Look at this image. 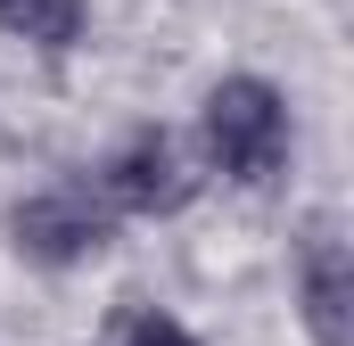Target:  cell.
<instances>
[{"instance_id":"4","label":"cell","mask_w":354,"mask_h":346,"mask_svg":"<svg viewBox=\"0 0 354 346\" xmlns=\"http://www.w3.org/2000/svg\"><path fill=\"white\" fill-rule=\"evenodd\" d=\"M297 305H305L313 346H354V264L330 223H313L297 248Z\"/></svg>"},{"instance_id":"5","label":"cell","mask_w":354,"mask_h":346,"mask_svg":"<svg viewBox=\"0 0 354 346\" xmlns=\"http://www.w3.org/2000/svg\"><path fill=\"white\" fill-rule=\"evenodd\" d=\"M0 25L33 50H75L83 42V0H0Z\"/></svg>"},{"instance_id":"3","label":"cell","mask_w":354,"mask_h":346,"mask_svg":"<svg viewBox=\"0 0 354 346\" xmlns=\"http://www.w3.org/2000/svg\"><path fill=\"white\" fill-rule=\"evenodd\" d=\"M189 190H198V173H189V157H181L174 132H132L107 165H99V198L115 206V215H174V206H189Z\"/></svg>"},{"instance_id":"2","label":"cell","mask_w":354,"mask_h":346,"mask_svg":"<svg viewBox=\"0 0 354 346\" xmlns=\"http://www.w3.org/2000/svg\"><path fill=\"white\" fill-rule=\"evenodd\" d=\"M8 239L33 264H83L115 239V206L91 190V181H58V190H33L17 215H8Z\"/></svg>"},{"instance_id":"1","label":"cell","mask_w":354,"mask_h":346,"mask_svg":"<svg viewBox=\"0 0 354 346\" xmlns=\"http://www.w3.org/2000/svg\"><path fill=\"white\" fill-rule=\"evenodd\" d=\"M206 157L231 181H272L288 157V99L264 75H231L206 91Z\"/></svg>"},{"instance_id":"6","label":"cell","mask_w":354,"mask_h":346,"mask_svg":"<svg viewBox=\"0 0 354 346\" xmlns=\"http://www.w3.org/2000/svg\"><path fill=\"white\" fill-rule=\"evenodd\" d=\"M124 346H198V338H189L181 322H165V313H140V322L124 330Z\"/></svg>"}]
</instances>
